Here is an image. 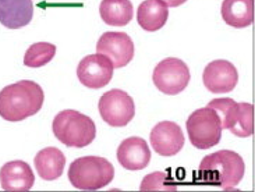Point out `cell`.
Instances as JSON below:
<instances>
[{
  "label": "cell",
  "instance_id": "1",
  "mask_svg": "<svg viewBox=\"0 0 255 192\" xmlns=\"http://www.w3.org/2000/svg\"><path fill=\"white\" fill-rule=\"evenodd\" d=\"M45 94L39 84L21 80L0 91V116L6 121L18 123L41 111Z\"/></svg>",
  "mask_w": 255,
  "mask_h": 192
},
{
  "label": "cell",
  "instance_id": "2",
  "mask_svg": "<svg viewBox=\"0 0 255 192\" xmlns=\"http://www.w3.org/2000/svg\"><path fill=\"white\" fill-rule=\"evenodd\" d=\"M246 172L243 158L233 151H218L201 160V179L205 184L232 190L239 186Z\"/></svg>",
  "mask_w": 255,
  "mask_h": 192
},
{
  "label": "cell",
  "instance_id": "3",
  "mask_svg": "<svg viewBox=\"0 0 255 192\" xmlns=\"http://www.w3.org/2000/svg\"><path fill=\"white\" fill-rule=\"evenodd\" d=\"M52 130L55 137L69 148H84L97 137L95 123L77 110L60 111L53 118Z\"/></svg>",
  "mask_w": 255,
  "mask_h": 192
},
{
  "label": "cell",
  "instance_id": "4",
  "mask_svg": "<svg viewBox=\"0 0 255 192\" xmlns=\"http://www.w3.org/2000/svg\"><path fill=\"white\" fill-rule=\"evenodd\" d=\"M115 177V167L101 156H83L69 167V181L78 190L95 191L106 187Z\"/></svg>",
  "mask_w": 255,
  "mask_h": 192
},
{
  "label": "cell",
  "instance_id": "5",
  "mask_svg": "<svg viewBox=\"0 0 255 192\" xmlns=\"http://www.w3.org/2000/svg\"><path fill=\"white\" fill-rule=\"evenodd\" d=\"M221 118L222 128L229 130L233 135L247 138L254 132V107L251 103H236L230 97L214 99L208 103Z\"/></svg>",
  "mask_w": 255,
  "mask_h": 192
},
{
  "label": "cell",
  "instance_id": "6",
  "mask_svg": "<svg viewBox=\"0 0 255 192\" xmlns=\"http://www.w3.org/2000/svg\"><path fill=\"white\" fill-rule=\"evenodd\" d=\"M187 134L197 149H209L221 142L222 125L218 113L211 107H202L187 118Z\"/></svg>",
  "mask_w": 255,
  "mask_h": 192
},
{
  "label": "cell",
  "instance_id": "7",
  "mask_svg": "<svg viewBox=\"0 0 255 192\" xmlns=\"http://www.w3.org/2000/svg\"><path fill=\"white\" fill-rule=\"evenodd\" d=\"M98 109L102 120L111 127H125L135 117V103L122 90L105 92L99 99Z\"/></svg>",
  "mask_w": 255,
  "mask_h": 192
},
{
  "label": "cell",
  "instance_id": "8",
  "mask_svg": "<svg viewBox=\"0 0 255 192\" xmlns=\"http://www.w3.org/2000/svg\"><path fill=\"white\" fill-rule=\"evenodd\" d=\"M153 84L166 95H177L187 88L190 83V69L177 57H167L158 63L153 70Z\"/></svg>",
  "mask_w": 255,
  "mask_h": 192
},
{
  "label": "cell",
  "instance_id": "9",
  "mask_svg": "<svg viewBox=\"0 0 255 192\" xmlns=\"http://www.w3.org/2000/svg\"><path fill=\"white\" fill-rule=\"evenodd\" d=\"M113 64L106 56L97 55L85 56L77 67V77L84 87L91 90H101L111 83L113 77Z\"/></svg>",
  "mask_w": 255,
  "mask_h": 192
},
{
  "label": "cell",
  "instance_id": "10",
  "mask_svg": "<svg viewBox=\"0 0 255 192\" xmlns=\"http://www.w3.org/2000/svg\"><path fill=\"white\" fill-rule=\"evenodd\" d=\"M97 52L106 56L115 69H120L134 59L135 46L132 39L125 32H105L98 39Z\"/></svg>",
  "mask_w": 255,
  "mask_h": 192
},
{
  "label": "cell",
  "instance_id": "11",
  "mask_svg": "<svg viewBox=\"0 0 255 192\" xmlns=\"http://www.w3.org/2000/svg\"><path fill=\"white\" fill-rule=\"evenodd\" d=\"M202 81L208 91L214 94H225L236 88L239 73L228 60H214L208 63L202 73Z\"/></svg>",
  "mask_w": 255,
  "mask_h": 192
},
{
  "label": "cell",
  "instance_id": "12",
  "mask_svg": "<svg viewBox=\"0 0 255 192\" xmlns=\"http://www.w3.org/2000/svg\"><path fill=\"white\" fill-rule=\"evenodd\" d=\"M184 134L173 121L158 123L151 131V145L153 151L160 156L170 158L177 155L184 146Z\"/></svg>",
  "mask_w": 255,
  "mask_h": 192
},
{
  "label": "cell",
  "instance_id": "13",
  "mask_svg": "<svg viewBox=\"0 0 255 192\" xmlns=\"http://www.w3.org/2000/svg\"><path fill=\"white\" fill-rule=\"evenodd\" d=\"M116 156L127 170H142L151 162V149L146 141L139 137H130L119 145Z\"/></svg>",
  "mask_w": 255,
  "mask_h": 192
},
{
  "label": "cell",
  "instance_id": "14",
  "mask_svg": "<svg viewBox=\"0 0 255 192\" xmlns=\"http://www.w3.org/2000/svg\"><path fill=\"white\" fill-rule=\"evenodd\" d=\"M0 183L6 191H28L34 187L35 174L27 162H7L0 169Z\"/></svg>",
  "mask_w": 255,
  "mask_h": 192
},
{
  "label": "cell",
  "instance_id": "15",
  "mask_svg": "<svg viewBox=\"0 0 255 192\" xmlns=\"http://www.w3.org/2000/svg\"><path fill=\"white\" fill-rule=\"evenodd\" d=\"M32 18V0H0V22L8 29L27 27Z\"/></svg>",
  "mask_w": 255,
  "mask_h": 192
},
{
  "label": "cell",
  "instance_id": "16",
  "mask_svg": "<svg viewBox=\"0 0 255 192\" xmlns=\"http://www.w3.org/2000/svg\"><path fill=\"white\" fill-rule=\"evenodd\" d=\"M169 18V8L162 0H145L137 11V21L139 27L146 32H156L165 27Z\"/></svg>",
  "mask_w": 255,
  "mask_h": 192
},
{
  "label": "cell",
  "instance_id": "17",
  "mask_svg": "<svg viewBox=\"0 0 255 192\" xmlns=\"http://www.w3.org/2000/svg\"><path fill=\"white\" fill-rule=\"evenodd\" d=\"M34 162L39 177L46 181H53L63 174L66 166V156L60 149L49 146L36 153Z\"/></svg>",
  "mask_w": 255,
  "mask_h": 192
},
{
  "label": "cell",
  "instance_id": "18",
  "mask_svg": "<svg viewBox=\"0 0 255 192\" xmlns=\"http://www.w3.org/2000/svg\"><path fill=\"white\" fill-rule=\"evenodd\" d=\"M221 13L230 27H250L254 21V0H223Z\"/></svg>",
  "mask_w": 255,
  "mask_h": 192
},
{
  "label": "cell",
  "instance_id": "19",
  "mask_svg": "<svg viewBox=\"0 0 255 192\" xmlns=\"http://www.w3.org/2000/svg\"><path fill=\"white\" fill-rule=\"evenodd\" d=\"M99 14L106 25L125 27L134 18V7L130 0H102Z\"/></svg>",
  "mask_w": 255,
  "mask_h": 192
},
{
  "label": "cell",
  "instance_id": "20",
  "mask_svg": "<svg viewBox=\"0 0 255 192\" xmlns=\"http://www.w3.org/2000/svg\"><path fill=\"white\" fill-rule=\"evenodd\" d=\"M56 55V46L49 42H38L31 45L24 56V64L31 69L43 67L45 64L53 60Z\"/></svg>",
  "mask_w": 255,
  "mask_h": 192
},
{
  "label": "cell",
  "instance_id": "21",
  "mask_svg": "<svg viewBox=\"0 0 255 192\" xmlns=\"http://www.w3.org/2000/svg\"><path fill=\"white\" fill-rule=\"evenodd\" d=\"M142 191H153V190H165V191H176V184L165 172H155L148 174L141 183Z\"/></svg>",
  "mask_w": 255,
  "mask_h": 192
},
{
  "label": "cell",
  "instance_id": "22",
  "mask_svg": "<svg viewBox=\"0 0 255 192\" xmlns=\"http://www.w3.org/2000/svg\"><path fill=\"white\" fill-rule=\"evenodd\" d=\"M167 7H179L181 4H184L187 0H162Z\"/></svg>",
  "mask_w": 255,
  "mask_h": 192
}]
</instances>
